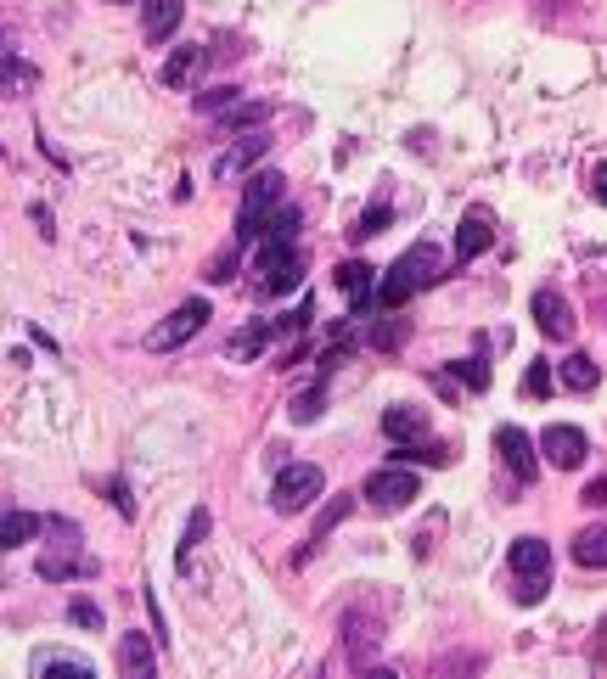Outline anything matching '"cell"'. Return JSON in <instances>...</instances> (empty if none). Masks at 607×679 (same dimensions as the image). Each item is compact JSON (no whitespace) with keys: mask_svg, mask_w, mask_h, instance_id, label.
Returning <instances> with one entry per match:
<instances>
[{"mask_svg":"<svg viewBox=\"0 0 607 679\" xmlns=\"http://www.w3.org/2000/svg\"><path fill=\"white\" fill-rule=\"evenodd\" d=\"M326 376H333V371H321V382H315V387H304V394L293 399V410H288V416H293L299 427H304V421H315V416L326 410Z\"/></svg>","mask_w":607,"mask_h":679,"instance_id":"f1b7e54d","label":"cell"},{"mask_svg":"<svg viewBox=\"0 0 607 679\" xmlns=\"http://www.w3.org/2000/svg\"><path fill=\"white\" fill-rule=\"evenodd\" d=\"M540 455H546L551 466L574 472V466L591 455V444H585V432H580V427H569V421H551V427L540 432Z\"/></svg>","mask_w":607,"mask_h":679,"instance_id":"7c38bea8","label":"cell"},{"mask_svg":"<svg viewBox=\"0 0 607 679\" xmlns=\"http://www.w3.org/2000/svg\"><path fill=\"white\" fill-rule=\"evenodd\" d=\"M34 84H40V73H34L18 52H7V90H12V95H29Z\"/></svg>","mask_w":607,"mask_h":679,"instance_id":"e575fe53","label":"cell"},{"mask_svg":"<svg viewBox=\"0 0 607 679\" xmlns=\"http://www.w3.org/2000/svg\"><path fill=\"white\" fill-rule=\"evenodd\" d=\"M209 326V298H186L175 315H164L153 331H147V349L153 354H169V349H186L192 337Z\"/></svg>","mask_w":607,"mask_h":679,"instance_id":"52a82bcc","label":"cell"},{"mask_svg":"<svg viewBox=\"0 0 607 679\" xmlns=\"http://www.w3.org/2000/svg\"><path fill=\"white\" fill-rule=\"evenodd\" d=\"M574 567H591V573L607 567V522H591L574 533Z\"/></svg>","mask_w":607,"mask_h":679,"instance_id":"d4e9b609","label":"cell"},{"mask_svg":"<svg viewBox=\"0 0 607 679\" xmlns=\"http://www.w3.org/2000/svg\"><path fill=\"white\" fill-rule=\"evenodd\" d=\"M265 118H270L265 102H237V107L220 113V129H237V135H243V129H254V124H265Z\"/></svg>","mask_w":607,"mask_h":679,"instance_id":"f546056e","label":"cell"},{"mask_svg":"<svg viewBox=\"0 0 607 679\" xmlns=\"http://www.w3.org/2000/svg\"><path fill=\"white\" fill-rule=\"evenodd\" d=\"M299 281H304V253H299V241H288V236H265L259 253H254V293H259V298H288V293H299Z\"/></svg>","mask_w":607,"mask_h":679,"instance_id":"7a4b0ae2","label":"cell"},{"mask_svg":"<svg viewBox=\"0 0 607 679\" xmlns=\"http://www.w3.org/2000/svg\"><path fill=\"white\" fill-rule=\"evenodd\" d=\"M29 219L40 225V236H52V208H40V203H34V208H29Z\"/></svg>","mask_w":607,"mask_h":679,"instance_id":"b9f144b4","label":"cell"},{"mask_svg":"<svg viewBox=\"0 0 607 679\" xmlns=\"http://www.w3.org/2000/svg\"><path fill=\"white\" fill-rule=\"evenodd\" d=\"M225 107H237V84H214L198 95V113H225Z\"/></svg>","mask_w":607,"mask_h":679,"instance_id":"d590c367","label":"cell"},{"mask_svg":"<svg viewBox=\"0 0 607 679\" xmlns=\"http://www.w3.org/2000/svg\"><path fill=\"white\" fill-rule=\"evenodd\" d=\"M231 275H237V248H231V253H220V259L203 270V281H209V286H225Z\"/></svg>","mask_w":607,"mask_h":679,"instance_id":"8d00e7d4","label":"cell"},{"mask_svg":"<svg viewBox=\"0 0 607 679\" xmlns=\"http://www.w3.org/2000/svg\"><path fill=\"white\" fill-rule=\"evenodd\" d=\"M551 387H557V376H551V360H535V365L524 371V394H529V399H551Z\"/></svg>","mask_w":607,"mask_h":679,"instance_id":"836d02e7","label":"cell"},{"mask_svg":"<svg viewBox=\"0 0 607 679\" xmlns=\"http://www.w3.org/2000/svg\"><path fill=\"white\" fill-rule=\"evenodd\" d=\"M596 203H602V208H607V163H602V169H596Z\"/></svg>","mask_w":607,"mask_h":679,"instance_id":"7bdbcfd3","label":"cell"},{"mask_svg":"<svg viewBox=\"0 0 607 679\" xmlns=\"http://www.w3.org/2000/svg\"><path fill=\"white\" fill-rule=\"evenodd\" d=\"M113 7H130V0H113Z\"/></svg>","mask_w":607,"mask_h":679,"instance_id":"ee69618b","label":"cell"},{"mask_svg":"<svg viewBox=\"0 0 607 679\" xmlns=\"http://www.w3.org/2000/svg\"><path fill=\"white\" fill-rule=\"evenodd\" d=\"M68 618H74L79 629H102V607H97V601H85V596L68 607Z\"/></svg>","mask_w":607,"mask_h":679,"instance_id":"74e56055","label":"cell"},{"mask_svg":"<svg viewBox=\"0 0 607 679\" xmlns=\"http://www.w3.org/2000/svg\"><path fill=\"white\" fill-rule=\"evenodd\" d=\"M591 652H596V663H607V618L596 623V641H591Z\"/></svg>","mask_w":607,"mask_h":679,"instance_id":"60d3db41","label":"cell"},{"mask_svg":"<svg viewBox=\"0 0 607 679\" xmlns=\"http://www.w3.org/2000/svg\"><path fill=\"white\" fill-rule=\"evenodd\" d=\"M52 533V517H34V511H7V522H0V545L18 551L29 540H45Z\"/></svg>","mask_w":607,"mask_h":679,"instance_id":"7402d4cb","label":"cell"},{"mask_svg":"<svg viewBox=\"0 0 607 679\" xmlns=\"http://www.w3.org/2000/svg\"><path fill=\"white\" fill-rule=\"evenodd\" d=\"M288 197V174L282 169H254L248 185H243V208H237V248H248V241L265 236V219L282 208Z\"/></svg>","mask_w":607,"mask_h":679,"instance_id":"3957f363","label":"cell"},{"mask_svg":"<svg viewBox=\"0 0 607 679\" xmlns=\"http://www.w3.org/2000/svg\"><path fill=\"white\" fill-rule=\"evenodd\" d=\"M371 275H378V270H371L366 259H344V264L333 270V281H338L344 293L355 298V315H366L371 304H378V281H371Z\"/></svg>","mask_w":607,"mask_h":679,"instance_id":"9a60e30c","label":"cell"},{"mask_svg":"<svg viewBox=\"0 0 607 679\" xmlns=\"http://www.w3.org/2000/svg\"><path fill=\"white\" fill-rule=\"evenodd\" d=\"M299 225H304V214H299L293 203H282V208L265 219V236H288V241H299Z\"/></svg>","mask_w":607,"mask_h":679,"instance_id":"d6a6232c","label":"cell"},{"mask_svg":"<svg viewBox=\"0 0 607 679\" xmlns=\"http://www.w3.org/2000/svg\"><path fill=\"white\" fill-rule=\"evenodd\" d=\"M585 506H607V477H596L591 489H585Z\"/></svg>","mask_w":607,"mask_h":679,"instance_id":"ab89813d","label":"cell"},{"mask_svg":"<svg viewBox=\"0 0 607 679\" xmlns=\"http://www.w3.org/2000/svg\"><path fill=\"white\" fill-rule=\"evenodd\" d=\"M416 495H423V477H416L405 461H389V466H378V472L360 483V500L371 511H405Z\"/></svg>","mask_w":607,"mask_h":679,"instance_id":"8992f818","label":"cell"},{"mask_svg":"<svg viewBox=\"0 0 607 679\" xmlns=\"http://www.w3.org/2000/svg\"><path fill=\"white\" fill-rule=\"evenodd\" d=\"M557 376H563V387H574V394H591V387L602 382V365H596L591 354H569Z\"/></svg>","mask_w":607,"mask_h":679,"instance_id":"4316f807","label":"cell"},{"mask_svg":"<svg viewBox=\"0 0 607 679\" xmlns=\"http://www.w3.org/2000/svg\"><path fill=\"white\" fill-rule=\"evenodd\" d=\"M108 495H113V506H119L124 517H135V500H130V489H124V483H108Z\"/></svg>","mask_w":607,"mask_h":679,"instance_id":"f35d334b","label":"cell"},{"mask_svg":"<svg viewBox=\"0 0 607 679\" xmlns=\"http://www.w3.org/2000/svg\"><path fill=\"white\" fill-rule=\"evenodd\" d=\"M389 461H405V466H450L456 461V450L450 444H439V439H423V444H394V455Z\"/></svg>","mask_w":607,"mask_h":679,"instance_id":"484cf974","label":"cell"},{"mask_svg":"<svg viewBox=\"0 0 607 679\" xmlns=\"http://www.w3.org/2000/svg\"><path fill=\"white\" fill-rule=\"evenodd\" d=\"M349 511H355V495H338V500H326V506H321V517H315V528H310V540H304V545L293 551V567H304V562H310V556H315V551L326 545V533H333V528H338V522H344Z\"/></svg>","mask_w":607,"mask_h":679,"instance_id":"2e32d148","label":"cell"},{"mask_svg":"<svg viewBox=\"0 0 607 679\" xmlns=\"http://www.w3.org/2000/svg\"><path fill=\"white\" fill-rule=\"evenodd\" d=\"M405 343H411V320H405L400 309H389L378 326L366 331V349H378V354H400Z\"/></svg>","mask_w":607,"mask_h":679,"instance_id":"cb8c5ba5","label":"cell"},{"mask_svg":"<svg viewBox=\"0 0 607 679\" xmlns=\"http://www.w3.org/2000/svg\"><path fill=\"white\" fill-rule=\"evenodd\" d=\"M529 315H535V326L551 337V343H569L574 337V304L557 293V286H540V293L529 298Z\"/></svg>","mask_w":607,"mask_h":679,"instance_id":"8fae6325","label":"cell"},{"mask_svg":"<svg viewBox=\"0 0 607 679\" xmlns=\"http://www.w3.org/2000/svg\"><path fill=\"white\" fill-rule=\"evenodd\" d=\"M102 562L85 556V540H57L52 551L40 556V578L45 585H63V578H97Z\"/></svg>","mask_w":607,"mask_h":679,"instance_id":"30bf717a","label":"cell"},{"mask_svg":"<svg viewBox=\"0 0 607 679\" xmlns=\"http://www.w3.org/2000/svg\"><path fill=\"white\" fill-rule=\"evenodd\" d=\"M490 241H495V214H490V208H467L461 225H456V270L473 264V259L490 248Z\"/></svg>","mask_w":607,"mask_h":679,"instance_id":"4fadbf2b","label":"cell"},{"mask_svg":"<svg viewBox=\"0 0 607 679\" xmlns=\"http://www.w3.org/2000/svg\"><path fill=\"white\" fill-rule=\"evenodd\" d=\"M34 674H40V679H90L97 668H90V657H74V652L45 646V652H34Z\"/></svg>","mask_w":607,"mask_h":679,"instance_id":"ffe728a7","label":"cell"},{"mask_svg":"<svg viewBox=\"0 0 607 679\" xmlns=\"http://www.w3.org/2000/svg\"><path fill=\"white\" fill-rule=\"evenodd\" d=\"M394 225V208H389V197H378V203H371L355 225H349V241H371V236H383Z\"/></svg>","mask_w":607,"mask_h":679,"instance_id":"83f0119b","label":"cell"},{"mask_svg":"<svg viewBox=\"0 0 607 679\" xmlns=\"http://www.w3.org/2000/svg\"><path fill=\"white\" fill-rule=\"evenodd\" d=\"M383 432L394 444H423L428 439V410L423 405H389L383 410Z\"/></svg>","mask_w":607,"mask_h":679,"instance_id":"e0dca14e","label":"cell"},{"mask_svg":"<svg viewBox=\"0 0 607 679\" xmlns=\"http://www.w3.org/2000/svg\"><path fill=\"white\" fill-rule=\"evenodd\" d=\"M203 540H209V511L198 506V511H192V522H186V540H180V551H175V567H186V562H192V551H198Z\"/></svg>","mask_w":607,"mask_h":679,"instance_id":"4dcf8cb0","label":"cell"},{"mask_svg":"<svg viewBox=\"0 0 607 679\" xmlns=\"http://www.w3.org/2000/svg\"><path fill=\"white\" fill-rule=\"evenodd\" d=\"M378 652H383V618L366 612V607H349L344 612V657L371 674L378 668Z\"/></svg>","mask_w":607,"mask_h":679,"instance_id":"ba28073f","label":"cell"},{"mask_svg":"<svg viewBox=\"0 0 607 679\" xmlns=\"http://www.w3.org/2000/svg\"><path fill=\"white\" fill-rule=\"evenodd\" d=\"M450 270H445V253L434 248V241H416V248H405L389 275L378 281V309H405L416 293H428V286H439Z\"/></svg>","mask_w":607,"mask_h":679,"instance_id":"6da1fadb","label":"cell"},{"mask_svg":"<svg viewBox=\"0 0 607 679\" xmlns=\"http://www.w3.org/2000/svg\"><path fill=\"white\" fill-rule=\"evenodd\" d=\"M180 18H186V0H147V7H142V34L153 45H164V39H175Z\"/></svg>","mask_w":607,"mask_h":679,"instance_id":"d6986e66","label":"cell"},{"mask_svg":"<svg viewBox=\"0 0 607 679\" xmlns=\"http://www.w3.org/2000/svg\"><path fill=\"white\" fill-rule=\"evenodd\" d=\"M326 495V472L315 461H288V466H276V483H270V506L282 511V517H299L310 506H321Z\"/></svg>","mask_w":607,"mask_h":679,"instance_id":"277c9868","label":"cell"},{"mask_svg":"<svg viewBox=\"0 0 607 679\" xmlns=\"http://www.w3.org/2000/svg\"><path fill=\"white\" fill-rule=\"evenodd\" d=\"M495 450H501V461H506V472H512V483H535V439L524 427H501L495 432Z\"/></svg>","mask_w":607,"mask_h":679,"instance_id":"5bb4252c","label":"cell"},{"mask_svg":"<svg viewBox=\"0 0 607 679\" xmlns=\"http://www.w3.org/2000/svg\"><path fill=\"white\" fill-rule=\"evenodd\" d=\"M270 152V135L265 129H243V135H231V147H220L214 158V180H237V174H254Z\"/></svg>","mask_w":607,"mask_h":679,"instance_id":"9c48e42d","label":"cell"},{"mask_svg":"<svg viewBox=\"0 0 607 679\" xmlns=\"http://www.w3.org/2000/svg\"><path fill=\"white\" fill-rule=\"evenodd\" d=\"M276 337H282V320H254V326H243V331H231L225 337V354L231 360H254V354H265Z\"/></svg>","mask_w":607,"mask_h":679,"instance_id":"ac0fdd59","label":"cell"},{"mask_svg":"<svg viewBox=\"0 0 607 679\" xmlns=\"http://www.w3.org/2000/svg\"><path fill=\"white\" fill-rule=\"evenodd\" d=\"M512 578H518V607H535V601H546V590H551V545L540 540V533H524V540H512Z\"/></svg>","mask_w":607,"mask_h":679,"instance_id":"5b68a950","label":"cell"},{"mask_svg":"<svg viewBox=\"0 0 607 679\" xmlns=\"http://www.w3.org/2000/svg\"><path fill=\"white\" fill-rule=\"evenodd\" d=\"M445 371H450L461 387H473V394H484V387H490V365H484V360H450Z\"/></svg>","mask_w":607,"mask_h":679,"instance_id":"1f68e13d","label":"cell"},{"mask_svg":"<svg viewBox=\"0 0 607 679\" xmlns=\"http://www.w3.org/2000/svg\"><path fill=\"white\" fill-rule=\"evenodd\" d=\"M153 641H158V635H153ZM153 641H147V635H135V629H130V635L119 641V668H124V674H135V679L158 674V652H153Z\"/></svg>","mask_w":607,"mask_h":679,"instance_id":"603a6c76","label":"cell"},{"mask_svg":"<svg viewBox=\"0 0 607 679\" xmlns=\"http://www.w3.org/2000/svg\"><path fill=\"white\" fill-rule=\"evenodd\" d=\"M203 63H209L203 45H175V57L164 63V84L169 90H192V79L203 73Z\"/></svg>","mask_w":607,"mask_h":679,"instance_id":"44dd1931","label":"cell"}]
</instances>
